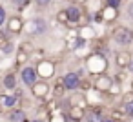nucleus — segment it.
<instances>
[{"label": "nucleus", "instance_id": "35", "mask_svg": "<svg viewBox=\"0 0 133 122\" xmlns=\"http://www.w3.org/2000/svg\"><path fill=\"white\" fill-rule=\"evenodd\" d=\"M8 40H9V37L6 35V31H0V48H2V46H4Z\"/></svg>", "mask_w": 133, "mask_h": 122}, {"label": "nucleus", "instance_id": "16", "mask_svg": "<svg viewBox=\"0 0 133 122\" xmlns=\"http://www.w3.org/2000/svg\"><path fill=\"white\" fill-rule=\"evenodd\" d=\"M9 122H28V115L22 107H13L9 109V115H8Z\"/></svg>", "mask_w": 133, "mask_h": 122}, {"label": "nucleus", "instance_id": "22", "mask_svg": "<svg viewBox=\"0 0 133 122\" xmlns=\"http://www.w3.org/2000/svg\"><path fill=\"white\" fill-rule=\"evenodd\" d=\"M118 109H120L128 118H133V102H129V104H120Z\"/></svg>", "mask_w": 133, "mask_h": 122}, {"label": "nucleus", "instance_id": "29", "mask_svg": "<svg viewBox=\"0 0 133 122\" xmlns=\"http://www.w3.org/2000/svg\"><path fill=\"white\" fill-rule=\"evenodd\" d=\"M78 89H82V91L93 89V84H91V80H88V78H82V80H80V86H78Z\"/></svg>", "mask_w": 133, "mask_h": 122}, {"label": "nucleus", "instance_id": "18", "mask_svg": "<svg viewBox=\"0 0 133 122\" xmlns=\"http://www.w3.org/2000/svg\"><path fill=\"white\" fill-rule=\"evenodd\" d=\"M29 55L28 53H24V51H20V49H17L15 51V64L18 66V67H22V66H26L28 62H29Z\"/></svg>", "mask_w": 133, "mask_h": 122}, {"label": "nucleus", "instance_id": "15", "mask_svg": "<svg viewBox=\"0 0 133 122\" xmlns=\"http://www.w3.org/2000/svg\"><path fill=\"white\" fill-rule=\"evenodd\" d=\"M100 15H102V20H104V22L111 24V22H115V20L118 18V9L109 8V6H104V8L100 9Z\"/></svg>", "mask_w": 133, "mask_h": 122}, {"label": "nucleus", "instance_id": "31", "mask_svg": "<svg viewBox=\"0 0 133 122\" xmlns=\"http://www.w3.org/2000/svg\"><path fill=\"white\" fill-rule=\"evenodd\" d=\"M66 120H68V117L62 115V113H58V115H49V122H66Z\"/></svg>", "mask_w": 133, "mask_h": 122}, {"label": "nucleus", "instance_id": "4", "mask_svg": "<svg viewBox=\"0 0 133 122\" xmlns=\"http://www.w3.org/2000/svg\"><path fill=\"white\" fill-rule=\"evenodd\" d=\"M24 29H28V33H29L31 37H42V35L48 33L49 26H48L46 18H42V17H33V18L28 22V26H24Z\"/></svg>", "mask_w": 133, "mask_h": 122}, {"label": "nucleus", "instance_id": "33", "mask_svg": "<svg viewBox=\"0 0 133 122\" xmlns=\"http://www.w3.org/2000/svg\"><path fill=\"white\" fill-rule=\"evenodd\" d=\"M51 2H53V0H35V4H37V6H38L40 9H44V8H48V6H49Z\"/></svg>", "mask_w": 133, "mask_h": 122}, {"label": "nucleus", "instance_id": "38", "mask_svg": "<svg viewBox=\"0 0 133 122\" xmlns=\"http://www.w3.org/2000/svg\"><path fill=\"white\" fill-rule=\"evenodd\" d=\"M129 73H133V55H131V60H129V64H128V67H126Z\"/></svg>", "mask_w": 133, "mask_h": 122}, {"label": "nucleus", "instance_id": "30", "mask_svg": "<svg viewBox=\"0 0 133 122\" xmlns=\"http://www.w3.org/2000/svg\"><path fill=\"white\" fill-rule=\"evenodd\" d=\"M6 20H8V11H6V8L2 4H0V28H4Z\"/></svg>", "mask_w": 133, "mask_h": 122}, {"label": "nucleus", "instance_id": "20", "mask_svg": "<svg viewBox=\"0 0 133 122\" xmlns=\"http://www.w3.org/2000/svg\"><path fill=\"white\" fill-rule=\"evenodd\" d=\"M18 49H20V51H24V53H28V55L31 57V53L35 51V44H33L31 40H24V42H20Z\"/></svg>", "mask_w": 133, "mask_h": 122}, {"label": "nucleus", "instance_id": "2", "mask_svg": "<svg viewBox=\"0 0 133 122\" xmlns=\"http://www.w3.org/2000/svg\"><path fill=\"white\" fill-rule=\"evenodd\" d=\"M35 71H37L38 80H46V82H48L49 78L55 77V73H57V64H55L53 60L42 58V60H38V62L35 64Z\"/></svg>", "mask_w": 133, "mask_h": 122}, {"label": "nucleus", "instance_id": "23", "mask_svg": "<svg viewBox=\"0 0 133 122\" xmlns=\"http://www.w3.org/2000/svg\"><path fill=\"white\" fill-rule=\"evenodd\" d=\"M55 20H57L60 26H66V24H68V15H66V9H60V11H57V15H55Z\"/></svg>", "mask_w": 133, "mask_h": 122}, {"label": "nucleus", "instance_id": "14", "mask_svg": "<svg viewBox=\"0 0 133 122\" xmlns=\"http://www.w3.org/2000/svg\"><path fill=\"white\" fill-rule=\"evenodd\" d=\"M2 86H4V89H8V91H15V89L18 87V78H17V75H15L13 71L6 73L4 78H2Z\"/></svg>", "mask_w": 133, "mask_h": 122}, {"label": "nucleus", "instance_id": "36", "mask_svg": "<svg viewBox=\"0 0 133 122\" xmlns=\"http://www.w3.org/2000/svg\"><path fill=\"white\" fill-rule=\"evenodd\" d=\"M93 18H95V22H97V24H102V22H104V20H102V15H100V11H97V13L93 15Z\"/></svg>", "mask_w": 133, "mask_h": 122}, {"label": "nucleus", "instance_id": "5", "mask_svg": "<svg viewBox=\"0 0 133 122\" xmlns=\"http://www.w3.org/2000/svg\"><path fill=\"white\" fill-rule=\"evenodd\" d=\"M4 26H6L8 37H11V35H20V33L24 31L26 22H24V18H22L20 15H11V17H8V20H6Z\"/></svg>", "mask_w": 133, "mask_h": 122}, {"label": "nucleus", "instance_id": "40", "mask_svg": "<svg viewBox=\"0 0 133 122\" xmlns=\"http://www.w3.org/2000/svg\"><path fill=\"white\" fill-rule=\"evenodd\" d=\"M28 122H42L40 118H33V120H28Z\"/></svg>", "mask_w": 133, "mask_h": 122}, {"label": "nucleus", "instance_id": "26", "mask_svg": "<svg viewBox=\"0 0 133 122\" xmlns=\"http://www.w3.org/2000/svg\"><path fill=\"white\" fill-rule=\"evenodd\" d=\"M11 2H13V6H15L18 11H24V9L29 6V2H31V0H11Z\"/></svg>", "mask_w": 133, "mask_h": 122}, {"label": "nucleus", "instance_id": "27", "mask_svg": "<svg viewBox=\"0 0 133 122\" xmlns=\"http://www.w3.org/2000/svg\"><path fill=\"white\" fill-rule=\"evenodd\" d=\"M111 78H113V82H115V84H120V86H122V84H124V80H126V73L118 69V71H117Z\"/></svg>", "mask_w": 133, "mask_h": 122}, {"label": "nucleus", "instance_id": "12", "mask_svg": "<svg viewBox=\"0 0 133 122\" xmlns=\"http://www.w3.org/2000/svg\"><path fill=\"white\" fill-rule=\"evenodd\" d=\"M77 35H78L80 38H84L86 42L97 38V33H95L93 26H89V24H78V28H77Z\"/></svg>", "mask_w": 133, "mask_h": 122}, {"label": "nucleus", "instance_id": "9", "mask_svg": "<svg viewBox=\"0 0 133 122\" xmlns=\"http://www.w3.org/2000/svg\"><path fill=\"white\" fill-rule=\"evenodd\" d=\"M20 80H22V84L26 86V87H31L37 80H38V77H37V71H35V66H22V69H20Z\"/></svg>", "mask_w": 133, "mask_h": 122}, {"label": "nucleus", "instance_id": "11", "mask_svg": "<svg viewBox=\"0 0 133 122\" xmlns=\"http://www.w3.org/2000/svg\"><path fill=\"white\" fill-rule=\"evenodd\" d=\"M66 117H68V120H71V122H82L84 117H86V107H80V106H69Z\"/></svg>", "mask_w": 133, "mask_h": 122}, {"label": "nucleus", "instance_id": "3", "mask_svg": "<svg viewBox=\"0 0 133 122\" xmlns=\"http://www.w3.org/2000/svg\"><path fill=\"white\" fill-rule=\"evenodd\" d=\"M111 38H113L118 46H122V48L131 46V44H133V29H131V28H126V26H117V28L111 31Z\"/></svg>", "mask_w": 133, "mask_h": 122}, {"label": "nucleus", "instance_id": "32", "mask_svg": "<svg viewBox=\"0 0 133 122\" xmlns=\"http://www.w3.org/2000/svg\"><path fill=\"white\" fill-rule=\"evenodd\" d=\"M106 6H109V8H115V9H118V8L122 6V0H106Z\"/></svg>", "mask_w": 133, "mask_h": 122}, {"label": "nucleus", "instance_id": "39", "mask_svg": "<svg viewBox=\"0 0 133 122\" xmlns=\"http://www.w3.org/2000/svg\"><path fill=\"white\" fill-rule=\"evenodd\" d=\"M129 91H133V78L129 80Z\"/></svg>", "mask_w": 133, "mask_h": 122}, {"label": "nucleus", "instance_id": "28", "mask_svg": "<svg viewBox=\"0 0 133 122\" xmlns=\"http://www.w3.org/2000/svg\"><path fill=\"white\" fill-rule=\"evenodd\" d=\"M129 102H133V91L122 93L120 95V104H129Z\"/></svg>", "mask_w": 133, "mask_h": 122}, {"label": "nucleus", "instance_id": "19", "mask_svg": "<svg viewBox=\"0 0 133 122\" xmlns=\"http://www.w3.org/2000/svg\"><path fill=\"white\" fill-rule=\"evenodd\" d=\"M109 117H111L115 122H126V118H128V117H126V115H124L118 107H113V109L109 111Z\"/></svg>", "mask_w": 133, "mask_h": 122}, {"label": "nucleus", "instance_id": "25", "mask_svg": "<svg viewBox=\"0 0 133 122\" xmlns=\"http://www.w3.org/2000/svg\"><path fill=\"white\" fill-rule=\"evenodd\" d=\"M64 91H66V89H64V86H62V84H60V80H58V82L55 84V87L51 89V95H53L55 98H60V97L64 95Z\"/></svg>", "mask_w": 133, "mask_h": 122}, {"label": "nucleus", "instance_id": "1", "mask_svg": "<svg viewBox=\"0 0 133 122\" xmlns=\"http://www.w3.org/2000/svg\"><path fill=\"white\" fill-rule=\"evenodd\" d=\"M86 69L95 77V75H100V73H106L108 71V58L102 51H91L88 57H86Z\"/></svg>", "mask_w": 133, "mask_h": 122}, {"label": "nucleus", "instance_id": "34", "mask_svg": "<svg viewBox=\"0 0 133 122\" xmlns=\"http://www.w3.org/2000/svg\"><path fill=\"white\" fill-rule=\"evenodd\" d=\"M126 15L129 17V20L133 22V2H129L128 4V8H126Z\"/></svg>", "mask_w": 133, "mask_h": 122}, {"label": "nucleus", "instance_id": "10", "mask_svg": "<svg viewBox=\"0 0 133 122\" xmlns=\"http://www.w3.org/2000/svg\"><path fill=\"white\" fill-rule=\"evenodd\" d=\"M29 89H31L33 98H38V100H44L46 95L51 93V89H49V82H46V80H37Z\"/></svg>", "mask_w": 133, "mask_h": 122}, {"label": "nucleus", "instance_id": "6", "mask_svg": "<svg viewBox=\"0 0 133 122\" xmlns=\"http://www.w3.org/2000/svg\"><path fill=\"white\" fill-rule=\"evenodd\" d=\"M91 84H93V89H95V91H98V93H108L109 87L113 86V78H111V75H108V73H100V75H95V78L91 80Z\"/></svg>", "mask_w": 133, "mask_h": 122}, {"label": "nucleus", "instance_id": "13", "mask_svg": "<svg viewBox=\"0 0 133 122\" xmlns=\"http://www.w3.org/2000/svg\"><path fill=\"white\" fill-rule=\"evenodd\" d=\"M129 60H131V53H129L128 49L117 51V55H115V66H117L118 69H126L128 64H129Z\"/></svg>", "mask_w": 133, "mask_h": 122}, {"label": "nucleus", "instance_id": "37", "mask_svg": "<svg viewBox=\"0 0 133 122\" xmlns=\"http://www.w3.org/2000/svg\"><path fill=\"white\" fill-rule=\"evenodd\" d=\"M100 122H115V120H113L109 115H102V117H100Z\"/></svg>", "mask_w": 133, "mask_h": 122}, {"label": "nucleus", "instance_id": "8", "mask_svg": "<svg viewBox=\"0 0 133 122\" xmlns=\"http://www.w3.org/2000/svg\"><path fill=\"white\" fill-rule=\"evenodd\" d=\"M66 15H68V28H78V22L82 20V9L78 4H71L66 8Z\"/></svg>", "mask_w": 133, "mask_h": 122}, {"label": "nucleus", "instance_id": "24", "mask_svg": "<svg viewBox=\"0 0 133 122\" xmlns=\"http://www.w3.org/2000/svg\"><path fill=\"white\" fill-rule=\"evenodd\" d=\"M31 57L35 58V64H37L38 60L46 58V49H44V48H35V51L31 53Z\"/></svg>", "mask_w": 133, "mask_h": 122}, {"label": "nucleus", "instance_id": "7", "mask_svg": "<svg viewBox=\"0 0 133 122\" xmlns=\"http://www.w3.org/2000/svg\"><path fill=\"white\" fill-rule=\"evenodd\" d=\"M80 80H82V78L78 77L77 71H68V73H64V75L60 77V84L64 86L66 91H75V89H78Z\"/></svg>", "mask_w": 133, "mask_h": 122}, {"label": "nucleus", "instance_id": "21", "mask_svg": "<svg viewBox=\"0 0 133 122\" xmlns=\"http://www.w3.org/2000/svg\"><path fill=\"white\" fill-rule=\"evenodd\" d=\"M17 49H15V44L11 42V40H8L2 48H0V53H2V55H6V57H9V55H13Z\"/></svg>", "mask_w": 133, "mask_h": 122}, {"label": "nucleus", "instance_id": "17", "mask_svg": "<svg viewBox=\"0 0 133 122\" xmlns=\"http://www.w3.org/2000/svg\"><path fill=\"white\" fill-rule=\"evenodd\" d=\"M17 104H18V98H17L13 93H4V95H2V107L13 109V107H17Z\"/></svg>", "mask_w": 133, "mask_h": 122}]
</instances>
